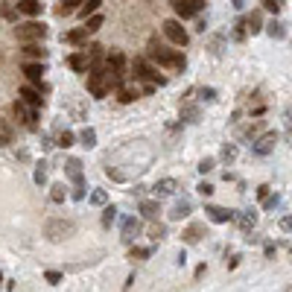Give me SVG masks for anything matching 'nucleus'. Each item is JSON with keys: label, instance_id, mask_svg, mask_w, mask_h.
Returning a JSON list of instances; mask_svg holds the SVG:
<instances>
[{"label": "nucleus", "instance_id": "obj_34", "mask_svg": "<svg viewBox=\"0 0 292 292\" xmlns=\"http://www.w3.org/2000/svg\"><path fill=\"white\" fill-rule=\"evenodd\" d=\"M85 21H88V24H85V27H88V33H97L99 27H102V18H99L97 12H94L91 18H85Z\"/></svg>", "mask_w": 292, "mask_h": 292}, {"label": "nucleus", "instance_id": "obj_5", "mask_svg": "<svg viewBox=\"0 0 292 292\" xmlns=\"http://www.w3.org/2000/svg\"><path fill=\"white\" fill-rule=\"evenodd\" d=\"M164 35L172 41V44H178V47H184L187 41H190V35L184 33V27H181V21H175V18H169V21H164Z\"/></svg>", "mask_w": 292, "mask_h": 292}, {"label": "nucleus", "instance_id": "obj_10", "mask_svg": "<svg viewBox=\"0 0 292 292\" xmlns=\"http://www.w3.org/2000/svg\"><path fill=\"white\" fill-rule=\"evenodd\" d=\"M205 213L210 216V222H216V225H222V222H231L234 219V213L228 210V208H219V205H208L205 208Z\"/></svg>", "mask_w": 292, "mask_h": 292}, {"label": "nucleus", "instance_id": "obj_30", "mask_svg": "<svg viewBox=\"0 0 292 292\" xmlns=\"http://www.w3.org/2000/svg\"><path fill=\"white\" fill-rule=\"evenodd\" d=\"M99 3H102V0H88V3H82V9H79V18H91V15L99 9Z\"/></svg>", "mask_w": 292, "mask_h": 292}, {"label": "nucleus", "instance_id": "obj_53", "mask_svg": "<svg viewBox=\"0 0 292 292\" xmlns=\"http://www.w3.org/2000/svg\"><path fill=\"white\" fill-rule=\"evenodd\" d=\"M237 266H240V254H234V257H231V263H228V269H237Z\"/></svg>", "mask_w": 292, "mask_h": 292}, {"label": "nucleus", "instance_id": "obj_28", "mask_svg": "<svg viewBox=\"0 0 292 292\" xmlns=\"http://www.w3.org/2000/svg\"><path fill=\"white\" fill-rule=\"evenodd\" d=\"M266 33L272 35V38H278V41H281V38H287L284 24H278V21H269V24H266Z\"/></svg>", "mask_w": 292, "mask_h": 292}, {"label": "nucleus", "instance_id": "obj_25", "mask_svg": "<svg viewBox=\"0 0 292 292\" xmlns=\"http://www.w3.org/2000/svg\"><path fill=\"white\" fill-rule=\"evenodd\" d=\"M88 27H79V30H73V33H67L65 35V41L67 44H82V41H85V38H88Z\"/></svg>", "mask_w": 292, "mask_h": 292}, {"label": "nucleus", "instance_id": "obj_48", "mask_svg": "<svg viewBox=\"0 0 292 292\" xmlns=\"http://www.w3.org/2000/svg\"><path fill=\"white\" fill-rule=\"evenodd\" d=\"M281 228H284V231H292V213L290 216H281Z\"/></svg>", "mask_w": 292, "mask_h": 292}, {"label": "nucleus", "instance_id": "obj_40", "mask_svg": "<svg viewBox=\"0 0 292 292\" xmlns=\"http://www.w3.org/2000/svg\"><path fill=\"white\" fill-rule=\"evenodd\" d=\"M44 181H47V167L38 164V167H35V184H44Z\"/></svg>", "mask_w": 292, "mask_h": 292}, {"label": "nucleus", "instance_id": "obj_20", "mask_svg": "<svg viewBox=\"0 0 292 292\" xmlns=\"http://www.w3.org/2000/svg\"><path fill=\"white\" fill-rule=\"evenodd\" d=\"M41 0H21L18 3V12H24V15H30V18H35V15H41Z\"/></svg>", "mask_w": 292, "mask_h": 292}, {"label": "nucleus", "instance_id": "obj_50", "mask_svg": "<svg viewBox=\"0 0 292 292\" xmlns=\"http://www.w3.org/2000/svg\"><path fill=\"white\" fill-rule=\"evenodd\" d=\"M47 281H50V284H59V281H62V272H47Z\"/></svg>", "mask_w": 292, "mask_h": 292}, {"label": "nucleus", "instance_id": "obj_49", "mask_svg": "<svg viewBox=\"0 0 292 292\" xmlns=\"http://www.w3.org/2000/svg\"><path fill=\"white\" fill-rule=\"evenodd\" d=\"M131 257H149V249H131Z\"/></svg>", "mask_w": 292, "mask_h": 292}, {"label": "nucleus", "instance_id": "obj_32", "mask_svg": "<svg viewBox=\"0 0 292 292\" xmlns=\"http://www.w3.org/2000/svg\"><path fill=\"white\" fill-rule=\"evenodd\" d=\"M196 120H199V108H193V105L181 108V123H196Z\"/></svg>", "mask_w": 292, "mask_h": 292}, {"label": "nucleus", "instance_id": "obj_47", "mask_svg": "<svg viewBox=\"0 0 292 292\" xmlns=\"http://www.w3.org/2000/svg\"><path fill=\"white\" fill-rule=\"evenodd\" d=\"M3 18H6V21H15L18 15H15V9H12V6H3Z\"/></svg>", "mask_w": 292, "mask_h": 292}, {"label": "nucleus", "instance_id": "obj_22", "mask_svg": "<svg viewBox=\"0 0 292 292\" xmlns=\"http://www.w3.org/2000/svg\"><path fill=\"white\" fill-rule=\"evenodd\" d=\"M137 97H140V91L131 88V85H120V88H117V99H120V102H134Z\"/></svg>", "mask_w": 292, "mask_h": 292}, {"label": "nucleus", "instance_id": "obj_15", "mask_svg": "<svg viewBox=\"0 0 292 292\" xmlns=\"http://www.w3.org/2000/svg\"><path fill=\"white\" fill-rule=\"evenodd\" d=\"M234 222L243 228V231H249V228H254V222H257V213L254 210H240V213H234Z\"/></svg>", "mask_w": 292, "mask_h": 292}, {"label": "nucleus", "instance_id": "obj_27", "mask_svg": "<svg viewBox=\"0 0 292 292\" xmlns=\"http://www.w3.org/2000/svg\"><path fill=\"white\" fill-rule=\"evenodd\" d=\"M202 237H205V225H190L184 231V240H187V243H199Z\"/></svg>", "mask_w": 292, "mask_h": 292}, {"label": "nucleus", "instance_id": "obj_1", "mask_svg": "<svg viewBox=\"0 0 292 292\" xmlns=\"http://www.w3.org/2000/svg\"><path fill=\"white\" fill-rule=\"evenodd\" d=\"M149 59H152V62H158V65H169V67H175V70H184V65H187L184 53L167 50V47H164V44H158L155 38L149 41Z\"/></svg>", "mask_w": 292, "mask_h": 292}, {"label": "nucleus", "instance_id": "obj_31", "mask_svg": "<svg viewBox=\"0 0 292 292\" xmlns=\"http://www.w3.org/2000/svg\"><path fill=\"white\" fill-rule=\"evenodd\" d=\"M6 143H12V126L6 120H0V146H6Z\"/></svg>", "mask_w": 292, "mask_h": 292}, {"label": "nucleus", "instance_id": "obj_56", "mask_svg": "<svg viewBox=\"0 0 292 292\" xmlns=\"http://www.w3.org/2000/svg\"><path fill=\"white\" fill-rule=\"evenodd\" d=\"M234 6H237V9H243V6H246V0H234Z\"/></svg>", "mask_w": 292, "mask_h": 292}, {"label": "nucleus", "instance_id": "obj_29", "mask_svg": "<svg viewBox=\"0 0 292 292\" xmlns=\"http://www.w3.org/2000/svg\"><path fill=\"white\" fill-rule=\"evenodd\" d=\"M114 216H117V208H114V205H102V225L111 228Z\"/></svg>", "mask_w": 292, "mask_h": 292}, {"label": "nucleus", "instance_id": "obj_45", "mask_svg": "<svg viewBox=\"0 0 292 292\" xmlns=\"http://www.w3.org/2000/svg\"><path fill=\"white\" fill-rule=\"evenodd\" d=\"M73 199H76V202H82V199H85V184H79V187H73Z\"/></svg>", "mask_w": 292, "mask_h": 292}, {"label": "nucleus", "instance_id": "obj_52", "mask_svg": "<svg viewBox=\"0 0 292 292\" xmlns=\"http://www.w3.org/2000/svg\"><path fill=\"white\" fill-rule=\"evenodd\" d=\"M108 175H111V178H114V181H123V178H126V175H123V172H120V169H108Z\"/></svg>", "mask_w": 292, "mask_h": 292}, {"label": "nucleus", "instance_id": "obj_38", "mask_svg": "<svg viewBox=\"0 0 292 292\" xmlns=\"http://www.w3.org/2000/svg\"><path fill=\"white\" fill-rule=\"evenodd\" d=\"M246 27H249V21H237V27H234V38H237V41L246 38Z\"/></svg>", "mask_w": 292, "mask_h": 292}, {"label": "nucleus", "instance_id": "obj_19", "mask_svg": "<svg viewBox=\"0 0 292 292\" xmlns=\"http://www.w3.org/2000/svg\"><path fill=\"white\" fill-rule=\"evenodd\" d=\"M21 97L27 99V105H35V108H41V102H44V99H41V91H35L33 85H24V88H21Z\"/></svg>", "mask_w": 292, "mask_h": 292}, {"label": "nucleus", "instance_id": "obj_26", "mask_svg": "<svg viewBox=\"0 0 292 292\" xmlns=\"http://www.w3.org/2000/svg\"><path fill=\"white\" fill-rule=\"evenodd\" d=\"M237 155H240V152H237V146H234V143H225V146L219 149V158H222L225 164H234V161H237Z\"/></svg>", "mask_w": 292, "mask_h": 292}, {"label": "nucleus", "instance_id": "obj_8", "mask_svg": "<svg viewBox=\"0 0 292 292\" xmlns=\"http://www.w3.org/2000/svg\"><path fill=\"white\" fill-rule=\"evenodd\" d=\"M275 143H278V131H266V134H260L254 140V152L257 155H269L275 149Z\"/></svg>", "mask_w": 292, "mask_h": 292}, {"label": "nucleus", "instance_id": "obj_51", "mask_svg": "<svg viewBox=\"0 0 292 292\" xmlns=\"http://www.w3.org/2000/svg\"><path fill=\"white\" fill-rule=\"evenodd\" d=\"M164 234H167V228H164V225H155V228H152V240H158V237H164Z\"/></svg>", "mask_w": 292, "mask_h": 292}, {"label": "nucleus", "instance_id": "obj_43", "mask_svg": "<svg viewBox=\"0 0 292 292\" xmlns=\"http://www.w3.org/2000/svg\"><path fill=\"white\" fill-rule=\"evenodd\" d=\"M213 164H216L213 158H205V161L199 164V172H202V175H205V172H210V169H213Z\"/></svg>", "mask_w": 292, "mask_h": 292}, {"label": "nucleus", "instance_id": "obj_18", "mask_svg": "<svg viewBox=\"0 0 292 292\" xmlns=\"http://www.w3.org/2000/svg\"><path fill=\"white\" fill-rule=\"evenodd\" d=\"M190 210H193V205H190L187 199H181V202H175V205H172L169 219H184V216H190Z\"/></svg>", "mask_w": 292, "mask_h": 292}, {"label": "nucleus", "instance_id": "obj_54", "mask_svg": "<svg viewBox=\"0 0 292 292\" xmlns=\"http://www.w3.org/2000/svg\"><path fill=\"white\" fill-rule=\"evenodd\" d=\"M257 131H260V126H257V123H254V126H249V129H246V134L251 137V134H257Z\"/></svg>", "mask_w": 292, "mask_h": 292}, {"label": "nucleus", "instance_id": "obj_55", "mask_svg": "<svg viewBox=\"0 0 292 292\" xmlns=\"http://www.w3.org/2000/svg\"><path fill=\"white\" fill-rule=\"evenodd\" d=\"M266 196H269V187L263 184V187H260V190H257V199H266Z\"/></svg>", "mask_w": 292, "mask_h": 292}, {"label": "nucleus", "instance_id": "obj_33", "mask_svg": "<svg viewBox=\"0 0 292 292\" xmlns=\"http://www.w3.org/2000/svg\"><path fill=\"white\" fill-rule=\"evenodd\" d=\"M85 0H62V9H59V15H70V12H76V6H82Z\"/></svg>", "mask_w": 292, "mask_h": 292}, {"label": "nucleus", "instance_id": "obj_42", "mask_svg": "<svg viewBox=\"0 0 292 292\" xmlns=\"http://www.w3.org/2000/svg\"><path fill=\"white\" fill-rule=\"evenodd\" d=\"M73 140H76V137H73V131H62V134H59V146H73Z\"/></svg>", "mask_w": 292, "mask_h": 292}, {"label": "nucleus", "instance_id": "obj_36", "mask_svg": "<svg viewBox=\"0 0 292 292\" xmlns=\"http://www.w3.org/2000/svg\"><path fill=\"white\" fill-rule=\"evenodd\" d=\"M263 9H269L272 15H278L284 9V0H263Z\"/></svg>", "mask_w": 292, "mask_h": 292}, {"label": "nucleus", "instance_id": "obj_12", "mask_svg": "<svg viewBox=\"0 0 292 292\" xmlns=\"http://www.w3.org/2000/svg\"><path fill=\"white\" fill-rule=\"evenodd\" d=\"M67 65H70V70H76V73H88L91 70V56L88 53H73L67 59Z\"/></svg>", "mask_w": 292, "mask_h": 292}, {"label": "nucleus", "instance_id": "obj_2", "mask_svg": "<svg viewBox=\"0 0 292 292\" xmlns=\"http://www.w3.org/2000/svg\"><path fill=\"white\" fill-rule=\"evenodd\" d=\"M131 73H134V79H143V82H158V85H167V76H161L155 67L149 65L146 59H131Z\"/></svg>", "mask_w": 292, "mask_h": 292}, {"label": "nucleus", "instance_id": "obj_46", "mask_svg": "<svg viewBox=\"0 0 292 292\" xmlns=\"http://www.w3.org/2000/svg\"><path fill=\"white\" fill-rule=\"evenodd\" d=\"M196 193H202V196H210V193H213V187H210V184H208V181H202V184H199V190H196Z\"/></svg>", "mask_w": 292, "mask_h": 292}, {"label": "nucleus", "instance_id": "obj_39", "mask_svg": "<svg viewBox=\"0 0 292 292\" xmlns=\"http://www.w3.org/2000/svg\"><path fill=\"white\" fill-rule=\"evenodd\" d=\"M50 193H53V202H65V184H53V190H50Z\"/></svg>", "mask_w": 292, "mask_h": 292}, {"label": "nucleus", "instance_id": "obj_44", "mask_svg": "<svg viewBox=\"0 0 292 292\" xmlns=\"http://www.w3.org/2000/svg\"><path fill=\"white\" fill-rule=\"evenodd\" d=\"M278 202H281V199H278V196H266V199H263V208H266V210H272V208H275V205H278Z\"/></svg>", "mask_w": 292, "mask_h": 292}, {"label": "nucleus", "instance_id": "obj_4", "mask_svg": "<svg viewBox=\"0 0 292 292\" xmlns=\"http://www.w3.org/2000/svg\"><path fill=\"white\" fill-rule=\"evenodd\" d=\"M47 35V27L44 24H35V21H27V24H18L15 27V38L18 41H41Z\"/></svg>", "mask_w": 292, "mask_h": 292}, {"label": "nucleus", "instance_id": "obj_13", "mask_svg": "<svg viewBox=\"0 0 292 292\" xmlns=\"http://www.w3.org/2000/svg\"><path fill=\"white\" fill-rule=\"evenodd\" d=\"M15 114H18V117H24V123H27V126H35V123H38V111H35V105L27 108L21 99L15 102Z\"/></svg>", "mask_w": 292, "mask_h": 292}, {"label": "nucleus", "instance_id": "obj_21", "mask_svg": "<svg viewBox=\"0 0 292 292\" xmlns=\"http://www.w3.org/2000/svg\"><path fill=\"white\" fill-rule=\"evenodd\" d=\"M105 65L111 67V70H123V67H126V56H123L120 50H111L108 59H105Z\"/></svg>", "mask_w": 292, "mask_h": 292}, {"label": "nucleus", "instance_id": "obj_57", "mask_svg": "<svg viewBox=\"0 0 292 292\" xmlns=\"http://www.w3.org/2000/svg\"><path fill=\"white\" fill-rule=\"evenodd\" d=\"M287 140H290V146H292V126L287 129Z\"/></svg>", "mask_w": 292, "mask_h": 292}, {"label": "nucleus", "instance_id": "obj_16", "mask_svg": "<svg viewBox=\"0 0 292 292\" xmlns=\"http://www.w3.org/2000/svg\"><path fill=\"white\" fill-rule=\"evenodd\" d=\"M24 56H27V59H41V62H44V59H47V50H44L38 41H24Z\"/></svg>", "mask_w": 292, "mask_h": 292}, {"label": "nucleus", "instance_id": "obj_37", "mask_svg": "<svg viewBox=\"0 0 292 292\" xmlns=\"http://www.w3.org/2000/svg\"><path fill=\"white\" fill-rule=\"evenodd\" d=\"M249 27H251V33H260V27H263V18H260V12H251V18H249Z\"/></svg>", "mask_w": 292, "mask_h": 292}, {"label": "nucleus", "instance_id": "obj_24", "mask_svg": "<svg viewBox=\"0 0 292 292\" xmlns=\"http://www.w3.org/2000/svg\"><path fill=\"white\" fill-rule=\"evenodd\" d=\"M79 140H82L88 149H94V146H97V131L91 129V126H85V129L79 131Z\"/></svg>", "mask_w": 292, "mask_h": 292}, {"label": "nucleus", "instance_id": "obj_17", "mask_svg": "<svg viewBox=\"0 0 292 292\" xmlns=\"http://www.w3.org/2000/svg\"><path fill=\"white\" fill-rule=\"evenodd\" d=\"M137 234H140V222H137L134 216H126V219H123V240H126V243H131Z\"/></svg>", "mask_w": 292, "mask_h": 292}, {"label": "nucleus", "instance_id": "obj_14", "mask_svg": "<svg viewBox=\"0 0 292 292\" xmlns=\"http://www.w3.org/2000/svg\"><path fill=\"white\" fill-rule=\"evenodd\" d=\"M24 76L30 79V85H41V76H44V65H35V62H24Z\"/></svg>", "mask_w": 292, "mask_h": 292}, {"label": "nucleus", "instance_id": "obj_35", "mask_svg": "<svg viewBox=\"0 0 292 292\" xmlns=\"http://www.w3.org/2000/svg\"><path fill=\"white\" fill-rule=\"evenodd\" d=\"M91 202H94V205H99V208H102V205H108V193H105V190H94V193H91Z\"/></svg>", "mask_w": 292, "mask_h": 292}, {"label": "nucleus", "instance_id": "obj_3", "mask_svg": "<svg viewBox=\"0 0 292 292\" xmlns=\"http://www.w3.org/2000/svg\"><path fill=\"white\" fill-rule=\"evenodd\" d=\"M88 91H91V97L102 99L111 88H108V76H105V67H91L88 70Z\"/></svg>", "mask_w": 292, "mask_h": 292}, {"label": "nucleus", "instance_id": "obj_9", "mask_svg": "<svg viewBox=\"0 0 292 292\" xmlns=\"http://www.w3.org/2000/svg\"><path fill=\"white\" fill-rule=\"evenodd\" d=\"M65 169H67V178L73 181V187L85 184V178H82V161H79V158H67V161H65Z\"/></svg>", "mask_w": 292, "mask_h": 292}, {"label": "nucleus", "instance_id": "obj_11", "mask_svg": "<svg viewBox=\"0 0 292 292\" xmlns=\"http://www.w3.org/2000/svg\"><path fill=\"white\" fill-rule=\"evenodd\" d=\"M175 190H178V181H175V178H161V181H155V187H152L155 199H164V196H172Z\"/></svg>", "mask_w": 292, "mask_h": 292}, {"label": "nucleus", "instance_id": "obj_23", "mask_svg": "<svg viewBox=\"0 0 292 292\" xmlns=\"http://www.w3.org/2000/svg\"><path fill=\"white\" fill-rule=\"evenodd\" d=\"M140 216H146V219H158V202L143 199V202H140Z\"/></svg>", "mask_w": 292, "mask_h": 292}, {"label": "nucleus", "instance_id": "obj_7", "mask_svg": "<svg viewBox=\"0 0 292 292\" xmlns=\"http://www.w3.org/2000/svg\"><path fill=\"white\" fill-rule=\"evenodd\" d=\"M172 9L178 12V18H193L205 9V0H172Z\"/></svg>", "mask_w": 292, "mask_h": 292}, {"label": "nucleus", "instance_id": "obj_41", "mask_svg": "<svg viewBox=\"0 0 292 292\" xmlns=\"http://www.w3.org/2000/svg\"><path fill=\"white\" fill-rule=\"evenodd\" d=\"M199 99L213 102V99H216V91H213V88H199Z\"/></svg>", "mask_w": 292, "mask_h": 292}, {"label": "nucleus", "instance_id": "obj_6", "mask_svg": "<svg viewBox=\"0 0 292 292\" xmlns=\"http://www.w3.org/2000/svg\"><path fill=\"white\" fill-rule=\"evenodd\" d=\"M73 222H65V219H50L47 228H44V234H47V240H53V243H59V240H65V234H73Z\"/></svg>", "mask_w": 292, "mask_h": 292}]
</instances>
